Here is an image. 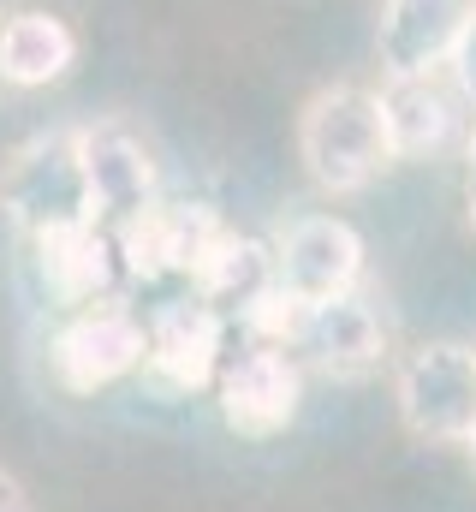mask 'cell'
<instances>
[{"label":"cell","mask_w":476,"mask_h":512,"mask_svg":"<svg viewBox=\"0 0 476 512\" xmlns=\"http://www.w3.org/2000/svg\"><path fill=\"white\" fill-rule=\"evenodd\" d=\"M298 155H304V173L316 179V191H328V197H352L363 185H375L399 161L381 96L363 84L316 90L298 114Z\"/></svg>","instance_id":"1"},{"label":"cell","mask_w":476,"mask_h":512,"mask_svg":"<svg viewBox=\"0 0 476 512\" xmlns=\"http://www.w3.org/2000/svg\"><path fill=\"white\" fill-rule=\"evenodd\" d=\"M0 209L24 239L60 233V227H90V179L78 155V131H36L0 161ZM102 227V221H96Z\"/></svg>","instance_id":"2"},{"label":"cell","mask_w":476,"mask_h":512,"mask_svg":"<svg viewBox=\"0 0 476 512\" xmlns=\"http://www.w3.org/2000/svg\"><path fill=\"white\" fill-rule=\"evenodd\" d=\"M393 393H399V423L417 441L465 447L476 435V346H459V340L417 346L399 364Z\"/></svg>","instance_id":"3"},{"label":"cell","mask_w":476,"mask_h":512,"mask_svg":"<svg viewBox=\"0 0 476 512\" xmlns=\"http://www.w3.org/2000/svg\"><path fill=\"white\" fill-rule=\"evenodd\" d=\"M143 358H149V322L137 310H125L119 298L66 310V322L48 346L54 382L66 393H102V387L125 382L131 370H143Z\"/></svg>","instance_id":"4"},{"label":"cell","mask_w":476,"mask_h":512,"mask_svg":"<svg viewBox=\"0 0 476 512\" xmlns=\"http://www.w3.org/2000/svg\"><path fill=\"white\" fill-rule=\"evenodd\" d=\"M363 280V239L340 215H304L274 245V286L292 292L304 310H322L334 298H352Z\"/></svg>","instance_id":"5"},{"label":"cell","mask_w":476,"mask_h":512,"mask_svg":"<svg viewBox=\"0 0 476 512\" xmlns=\"http://www.w3.org/2000/svg\"><path fill=\"white\" fill-rule=\"evenodd\" d=\"M215 393H221V417H227L233 435L268 441V435H280V429L298 417L304 364H298V352H286V346H256V340H250L238 358L221 364Z\"/></svg>","instance_id":"6"},{"label":"cell","mask_w":476,"mask_h":512,"mask_svg":"<svg viewBox=\"0 0 476 512\" xmlns=\"http://www.w3.org/2000/svg\"><path fill=\"white\" fill-rule=\"evenodd\" d=\"M221 233L215 209L203 203H143L125 221H114V256L125 274L137 280H161V274H191L197 251Z\"/></svg>","instance_id":"7"},{"label":"cell","mask_w":476,"mask_h":512,"mask_svg":"<svg viewBox=\"0 0 476 512\" xmlns=\"http://www.w3.org/2000/svg\"><path fill=\"white\" fill-rule=\"evenodd\" d=\"M476 0H381L375 54L387 78H429L453 60Z\"/></svg>","instance_id":"8"},{"label":"cell","mask_w":476,"mask_h":512,"mask_svg":"<svg viewBox=\"0 0 476 512\" xmlns=\"http://www.w3.org/2000/svg\"><path fill=\"white\" fill-rule=\"evenodd\" d=\"M78 155H84V179H90L96 221H125L131 209H143V203L161 197L155 149L143 143V131H131L125 120L78 126Z\"/></svg>","instance_id":"9"},{"label":"cell","mask_w":476,"mask_h":512,"mask_svg":"<svg viewBox=\"0 0 476 512\" xmlns=\"http://www.w3.org/2000/svg\"><path fill=\"white\" fill-rule=\"evenodd\" d=\"M221 346H227V322L221 310H209L203 298H185V304H167L155 322H149V358L143 370L173 393H197L221 376Z\"/></svg>","instance_id":"10"},{"label":"cell","mask_w":476,"mask_h":512,"mask_svg":"<svg viewBox=\"0 0 476 512\" xmlns=\"http://www.w3.org/2000/svg\"><path fill=\"white\" fill-rule=\"evenodd\" d=\"M30 251H36V280H42V292H48L60 310H84V304L108 298L119 256H114V233H102L96 221H90V227L42 233V239H30Z\"/></svg>","instance_id":"11"},{"label":"cell","mask_w":476,"mask_h":512,"mask_svg":"<svg viewBox=\"0 0 476 512\" xmlns=\"http://www.w3.org/2000/svg\"><path fill=\"white\" fill-rule=\"evenodd\" d=\"M298 352H304L322 376L357 382V376H369V370L381 364L387 328H381V316L352 292V298H334V304L310 310V322H304V334H298Z\"/></svg>","instance_id":"12"},{"label":"cell","mask_w":476,"mask_h":512,"mask_svg":"<svg viewBox=\"0 0 476 512\" xmlns=\"http://www.w3.org/2000/svg\"><path fill=\"white\" fill-rule=\"evenodd\" d=\"M78 66V36L60 12L18 6L0 18V84L12 90H48Z\"/></svg>","instance_id":"13"},{"label":"cell","mask_w":476,"mask_h":512,"mask_svg":"<svg viewBox=\"0 0 476 512\" xmlns=\"http://www.w3.org/2000/svg\"><path fill=\"white\" fill-rule=\"evenodd\" d=\"M268 286H274V251L256 245V239H244V233H233V227H221L197 251V262H191V292L209 310H244Z\"/></svg>","instance_id":"14"},{"label":"cell","mask_w":476,"mask_h":512,"mask_svg":"<svg viewBox=\"0 0 476 512\" xmlns=\"http://www.w3.org/2000/svg\"><path fill=\"white\" fill-rule=\"evenodd\" d=\"M381 108H387V131H393V155H435V149H447V137L459 126L453 96L435 84V72L429 78H387Z\"/></svg>","instance_id":"15"},{"label":"cell","mask_w":476,"mask_h":512,"mask_svg":"<svg viewBox=\"0 0 476 512\" xmlns=\"http://www.w3.org/2000/svg\"><path fill=\"white\" fill-rule=\"evenodd\" d=\"M453 84H459V96L476 108V12H471V24H465V36H459V48H453Z\"/></svg>","instance_id":"16"},{"label":"cell","mask_w":476,"mask_h":512,"mask_svg":"<svg viewBox=\"0 0 476 512\" xmlns=\"http://www.w3.org/2000/svg\"><path fill=\"white\" fill-rule=\"evenodd\" d=\"M0 512H30V495H24V483L0 465Z\"/></svg>","instance_id":"17"},{"label":"cell","mask_w":476,"mask_h":512,"mask_svg":"<svg viewBox=\"0 0 476 512\" xmlns=\"http://www.w3.org/2000/svg\"><path fill=\"white\" fill-rule=\"evenodd\" d=\"M465 203H471V227H476V131H471V149H465Z\"/></svg>","instance_id":"18"},{"label":"cell","mask_w":476,"mask_h":512,"mask_svg":"<svg viewBox=\"0 0 476 512\" xmlns=\"http://www.w3.org/2000/svg\"><path fill=\"white\" fill-rule=\"evenodd\" d=\"M465 447H471V459H476V435H471V441H465Z\"/></svg>","instance_id":"19"}]
</instances>
